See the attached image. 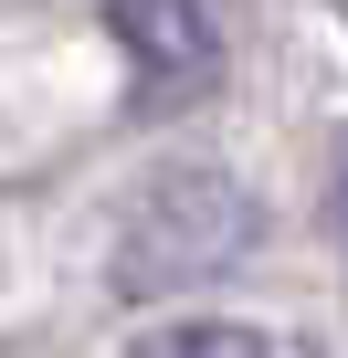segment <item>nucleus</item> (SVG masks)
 Returning <instances> with one entry per match:
<instances>
[{"instance_id": "f03ea898", "label": "nucleus", "mask_w": 348, "mask_h": 358, "mask_svg": "<svg viewBox=\"0 0 348 358\" xmlns=\"http://www.w3.org/2000/svg\"><path fill=\"white\" fill-rule=\"evenodd\" d=\"M106 32H116L137 95L211 85V11H201V0H106Z\"/></svg>"}, {"instance_id": "f257e3e1", "label": "nucleus", "mask_w": 348, "mask_h": 358, "mask_svg": "<svg viewBox=\"0 0 348 358\" xmlns=\"http://www.w3.org/2000/svg\"><path fill=\"white\" fill-rule=\"evenodd\" d=\"M253 190L232 169H158L116 222V295H190L253 253Z\"/></svg>"}, {"instance_id": "20e7f679", "label": "nucleus", "mask_w": 348, "mask_h": 358, "mask_svg": "<svg viewBox=\"0 0 348 358\" xmlns=\"http://www.w3.org/2000/svg\"><path fill=\"white\" fill-rule=\"evenodd\" d=\"M327 179H337V232H348V127H337V148H327Z\"/></svg>"}, {"instance_id": "7ed1b4c3", "label": "nucleus", "mask_w": 348, "mask_h": 358, "mask_svg": "<svg viewBox=\"0 0 348 358\" xmlns=\"http://www.w3.org/2000/svg\"><path fill=\"white\" fill-rule=\"evenodd\" d=\"M137 358H316L285 327H243V316H169L137 337Z\"/></svg>"}]
</instances>
